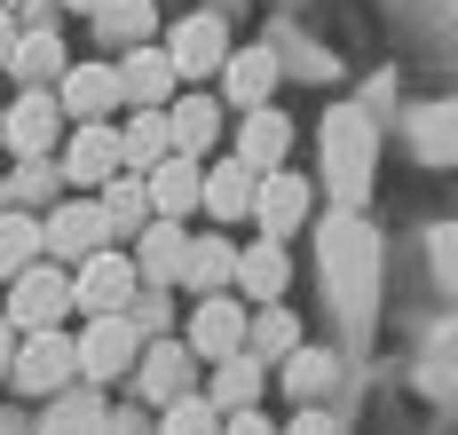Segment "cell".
Wrapping results in <instances>:
<instances>
[{
    "label": "cell",
    "mask_w": 458,
    "mask_h": 435,
    "mask_svg": "<svg viewBox=\"0 0 458 435\" xmlns=\"http://www.w3.org/2000/svg\"><path fill=\"white\" fill-rule=\"evenodd\" d=\"M174 80H182V72H174V55L150 48V40L119 55V103H127V111H166Z\"/></svg>",
    "instance_id": "10"
},
{
    "label": "cell",
    "mask_w": 458,
    "mask_h": 435,
    "mask_svg": "<svg viewBox=\"0 0 458 435\" xmlns=\"http://www.w3.org/2000/svg\"><path fill=\"white\" fill-rule=\"evenodd\" d=\"M135 388H142V404H174V396H190V388H198V348L150 333V348L135 356Z\"/></svg>",
    "instance_id": "7"
},
{
    "label": "cell",
    "mask_w": 458,
    "mask_h": 435,
    "mask_svg": "<svg viewBox=\"0 0 458 435\" xmlns=\"http://www.w3.org/2000/svg\"><path fill=\"white\" fill-rule=\"evenodd\" d=\"M237 286H245V301H284V286H293V253H284V238H261L237 253Z\"/></svg>",
    "instance_id": "21"
},
{
    "label": "cell",
    "mask_w": 458,
    "mask_h": 435,
    "mask_svg": "<svg viewBox=\"0 0 458 435\" xmlns=\"http://www.w3.org/2000/svg\"><path fill=\"white\" fill-rule=\"evenodd\" d=\"M340 380V356L332 348H293L284 356V388H293V404H324V388Z\"/></svg>",
    "instance_id": "30"
},
{
    "label": "cell",
    "mask_w": 458,
    "mask_h": 435,
    "mask_svg": "<svg viewBox=\"0 0 458 435\" xmlns=\"http://www.w3.org/2000/svg\"><path fill=\"white\" fill-rule=\"evenodd\" d=\"M64 309H72V277H64V269L32 261V269L8 277V325H16V333H40V325H55Z\"/></svg>",
    "instance_id": "6"
},
{
    "label": "cell",
    "mask_w": 458,
    "mask_h": 435,
    "mask_svg": "<svg viewBox=\"0 0 458 435\" xmlns=\"http://www.w3.org/2000/svg\"><path fill=\"white\" fill-rule=\"evenodd\" d=\"M324 286H332V309H348V325H371V301H379V238L364 230L356 206H340L324 222Z\"/></svg>",
    "instance_id": "1"
},
{
    "label": "cell",
    "mask_w": 458,
    "mask_h": 435,
    "mask_svg": "<svg viewBox=\"0 0 458 435\" xmlns=\"http://www.w3.org/2000/svg\"><path fill=\"white\" fill-rule=\"evenodd\" d=\"M166 127H174V150L206 158V150H214V127H222V111H214V96H182L174 111H166Z\"/></svg>",
    "instance_id": "32"
},
{
    "label": "cell",
    "mask_w": 458,
    "mask_h": 435,
    "mask_svg": "<svg viewBox=\"0 0 458 435\" xmlns=\"http://www.w3.org/2000/svg\"><path fill=\"white\" fill-rule=\"evenodd\" d=\"M0 435H24V412H0Z\"/></svg>",
    "instance_id": "41"
},
{
    "label": "cell",
    "mask_w": 458,
    "mask_h": 435,
    "mask_svg": "<svg viewBox=\"0 0 458 435\" xmlns=\"http://www.w3.org/2000/svg\"><path fill=\"white\" fill-rule=\"evenodd\" d=\"M119 166H127V158H119V127H111V119H80V135H72V150H64V183L103 191Z\"/></svg>",
    "instance_id": "11"
},
{
    "label": "cell",
    "mask_w": 458,
    "mask_h": 435,
    "mask_svg": "<svg viewBox=\"0 0 458 435\" xmlns=\"http://www.w3.org/2000/svg\"><path fill=\"white\" fill-rule=\"evenodd\" d=\"M182 253H190V230H182V214H150V222L135 230V269L150 277V286L182 277Z\"/></svg>",
    "instance_id": "16"
},
{
    "label": "cell",
    "mask_w": 458,
    "mask_h": 435,
    "mask_svg": "<svg viewBox=\"0 0 458 435\" xmlns=\"http://www.w3.org/2000/svg\"><path fill=\"white\" fill-rule=\"evenodd\" d=\"M253 222H261V238H293V230L309 222V183L284 175V166H269V175L253 183Z\"/></svg>",
    "instance_id": "12"
},
{
    "label": "cell",
    "mask_w": 458,
    "mask_h": 435,
    "mask_svg": "<svg viewBox=\"0 0 458 435\" xmlns=\"http://www.w3.org/2000/svg\"><path fill=\"white\" fill-rule=\"evenodd\" d=\"M371 158H379V135H371L364 111H356V103L324 111V175H332V198H340V206H364Z\"/></svg>",
    "instance_id": "2"
},
{
    "label": "cell",
    "mask_w": 458,
    "mask_h": 435,
    "mask_svg": "<svg viewBox=\"0 0 458 435\" xmlns=\"http://www.w3.org/2000/svg\"><path fill=\"white\" fill-rule=\"evenodd\" d=\"M158 435H222V412H214V396H174V404H158Z\"/></svg>",
    "instance_id": "34"
},
{
    "label": "cell",
    "mask_w": 458,
    "mask_h": 435,
    "mask_svg": "<svg viewBox=\"0 0 458 435\" xmlns=\"http://www.w3.org/2000/svg\"><path fill=\"white\" fill-rule=\"evenodd\" d=\"M95 420H103V396H95V380H64L55 396H47L40 435H95Z\"/></svg>",
    "instance_id": "24"
},
{
    "label": "cell",
    "mask_w": 458,
    "mask_h": 435,
    "mask_svg": "<svg viewBox=\"0 0 458 435\" xmlns=\"http://www.w3.org/2000/svg\"><path fill=\"white\" fill-rule=\"evenodd\" d=\"M245 348H253L261 364H284V356L301 348V317H293V309H276V301H261V309L245 317Z\"/></svg>",
    "instance_id": "25"
},
{
    "label": "cell",
    "mask_w": 458,
    "mask_h": 435,
    "mask_svg": "<svg viewBox=\"0 0 458 435\" xmlns=\"http://www.w3.org/2000/svg\"><path fill=\"white\" fill-rule=\"evenodd\" d=\"M8 380L24 388V396H55L64 380H80V348L40 325V333H16V364H8Z\"/></svg>",
    "instance_id": "4"
},
{
    "label": "cell",
    "mask_w": 458,
    "mask_h": 435,
    "mask_svg": "<svg viewBox=\"0 0 458 435\" xmlns=\"http://www.w3.org/2000/svg\"><path fill=\"white\" fill-rule=\"evenodd\" d=\"M166 55H174L182 80H214L222 55H229V24L214 16V8H198V16H182V24L166 32Z\"/></svg>",
    "instance_id": "9"
},
{
    "label": "cell",
    "mask_w": 458,
    "mask_h": 435,
    "mask_svg": "<svg viewBox=\"0 0 458 435\" xmlns=\"http://www.w3.org/2000/svg\"><path fill=\"white\" fill-rule=\"evenodd\" d=\"M95 40L103 48H142L150 40V0H103L95 8Z\"/></svg>",
    "instance_id": "31"
},
{
    "label": "cell",
    "mask_w": 458,
    "mask_h": 435,
    "mask_svg": "<svg viewBox=\"0 0 458 435\" xmlns=\"http://www.w3.org/2000/svg\"><path fill=\"white\" fill-rule=\"evenodd\" d=\"M40 238H47V253H64V261H88L95 245H111L103 198H64V206H47V214H40Z\"/></svg>",
    "instance_id": "8"
},
{
    "label": "cell",
    "mask_w": 458,
    "mask_h": 435,
    "mask_svg": "<svg viewBox=\"0 0 458 435\" xmlns=\"http://www.w3.org/2000/svg\"><path fill=\"white\" fill-rule=\"evenodd\" d=\"M55 183H64V166H55L47 150H32V158H16V175H8V198H16V206H32V198H55Z\"/></svg>",
    "instance_id": "35"
},
{
    "label": "cell",
    "mask_w": 458,
    "mask_h": 435,
    "mask_svg": "<svg viewBox=\"0 0 458 435\" xmlns=\"http://www.w3.org/2000/svg\"><path fill=\"white\" fill-rule=\"evenodd\" d=\"M411 150L427 166H458V103H427L411 119Z\"/></svg>",
    "instance_id": "28"
},
{
    "label": "cell",
    "mask_w": 458,
    "mask_h": 435,
    "mask_svg": "<svg viewBox=\"0 0 458 435\" xmlns=\"http://www.w3.org/2000/svg\"><path fill=\"white\" fill-rule=\"evenodd\" d=\"M64 8H103V0H64Z\"/></svg>",
    "instance_id": "42"
},
{
    "label": "cell",
    "mask_w": 458,
    "mask_h": 435,
    "mask_svg": "<svg viewBox=\"0 0 458 435\" xmlns=\"http://www.w3.org/2000/svg\"><path fill=\"white\" fill-rule=\"evenodd\" d=\"M8 48H16V16L0 8V64H8Z\"/></svg>",
    "instance_id": "40"
},
{
    "label": "cell",
    "mask_w": 458,
    "mask_h": 435,
    "mask_svg": "<svg viewBox=\"0 0 458 435\" xmlns=\"http://www.w3.org/2000/svg\"><path fill=\"white\" fill-rule=\"evenodd\" d=\"M142 183H150V214H190V206H198V183H206V166H198L190 150H166Z\"/></svg>",
    "instance_id": "19"
},
{
    "label": "cell",
    "mask_w": 458,
    "mask_h": 435,
    "mask_svg": "<svg viewBox=\"0 0 458 435\" xmlns=\"http://www.w3.org/2000/svg\"><path fill=\"white\" fill-rule=\"evenodd\" d=\"M166 150H174V127H166V111H135V119L119 127V158H127L135 175H150Z\"/></svg>",
    "instance_id": "27"
},
{
    "label": "cell",
    "mask_w": 458,
    "mask_h": 435,
    "mask_svg": "<svg viewBox=\"0 0 458 435\" xmlns=\"http://www.w3.org/2000/svg\"><path fill=\"white\" fill-rule=\"evenodd\" d=\"M80 348V380H119V372H135V356H142V333H135V317L127 309H103V317H88V333L72 340Z\"/></svg>",
    "instance_id": "3"
},
{
    "label": "cell",
    "mask_w": 458,
    "mask_h": 435,
    "mask_svg": "<svg viewBox=\"0 0 458 435\" xmlns=\"http://www.w3.org/2000/svg\"><path fill=\"white\" fill-rule=\"evenodd\" d=\"M142 293V269L127 261V253H111V245H95L88 261L72 269V309H88V317H103V309H127Z\"/></svg>",
    "instance_id": "5"
},
{
    "label": "cell",
    "mask_w": 458,
    "mask_h": 435,
    "mask_svg": "<svg viewBox=\"0 0 458 435\" xmlns=\"http://www.w3.org/2000/svg\"><path fill=\"white\" fill-rule=\"evenodd\" d=\"M261 380H269V364L253 356V348H237V356H214V412H245L253 396H261Z\"/></svg>",
    "instance_id": "22"
},
{
    "label": "cell",
    "mask_w": 458,
    "mask_h": 435,
    "mask_svg": "<svg viewBox=\"0 0 458 435\" xmlns=\"http://www.w3.org/2000/svg\"><path fill=\"white\" fill-rule=\"evenodd\" d=\"M222 435H276V428L253 412V404H245V412H222Z\"/></svg>",
    "instance_id": "38"
},
{
    "label": "cell",
    "mask_w": 458,
    "mask_h": 435,
    "mask_svg": "<svg viewBox=\"0 0 458 435\" xmlns=\"http://www.w3.org/2000/svg\"><path fill=\"white\" fill-rule=\"evenodd\" d=\"M95 198H103V222H111V238H135L142 222H150V183H142L135 166H119V175H111Z\"/></svg>",
    "instance_id": "23"
},
{
    "label": "cell",
    "mask_w": 458,
    "mask_h": 435,
    "mask_svg": "<svg viewBox=\"0 0 458 435\" xmlns=\"http://www.w3.org/2000/svg\"><path fill=\"white\" fill-rule=\"evenodd\" d=\"M0 206H8V183H0Z\"/></svg>",
    "instance_id": "43"
},
{
    "label": "cell",
    "mask_w": 458,
    "mask_h": 435,
    "mask_svg": "<svg viewBox=\"0 0 458 435\" xmlns=\"http://www.w3.org/2000/svg\"><path fill=\"white\" fill-rule=\"evenodd\" d=\"M284 435H340V420H332L324 404H301V420H293Z\"/></svg>",
    "instance_id": "37"
},
{
    "label": "cell",
    "mask_w": 458,
    "mask_h": 435,
    "mask_svg": "<svg viewBox=\"0 0 458 435\" xmlns=\"http://www.w3.org/2000/svg\"><path fill=\"white\" fill-rule=\"evenodd\" d=\"M284 150H293V119H284L276 103H253L245 127H237V158H245L253 175H269V166H284Z\"/></svg>",
    "instance_id": "17"
},
{
    "label": "cell",
    "mask_w": 458,
    "mask_h": 435,
    "mask_svg": "<svg viewBox=\"0 0 458 435\" xmlns=\"http://www.w3.org/2000/svg\"><path fill=\"white\" fill-rule=\"evenodd\" d=\"M229 277H237V253H229L222 238H190V253H182V286H190V293H222Z\"/></svg>",
    "instance_id": "33"
},
{
    "label": "cell",
    "mask_w": 458,
    "mask_h": 435,
    "mask_svg": "<svg viewBox=\"0 0 458 435\" xmlns=\"http://www.w3.org/2000/svg\"><path fill=\"white\" fill-rule=\"evenodd\" d=\"M190 348H198V356H237V348H245V301L198 293V309H190Z\"/></svg>",
    "instance_id": "15"
},
{
    "label": "cell",
    "mask_w": 458,
    "mask_h": 435,
    "mask_svg": "<svg viewBox=\"0 0 458 435\" xmlns=\"http://www.w3.org/2000/svg\"><path fill=\"white\" fill-rule=\"evenodd\" d=\"M40 253H47V238H40V214H32V206H0V277L32 269Z\"/></svg>",
    "instance_id": "26"
},
{
    "label": "cell",
    "mask_w": 458,
    "mask_h": 435,
    "mask_svg": "<svg viewBox=\"0 0 458 435\" xmlns=\"http://www.w3.org/2000/svg\"><path fill=\"white\" fill-rule=\"evenodd\" d=\"M16 364V325H8V309H0V372Z\"/></svg>",
    "instance_id": "39"
},
{
    "label": "cell",
    "mask_w": 458,
    "mask_h": 435,
    "mask_svg": "<svg viewBox=\"0 0 458 435\" xmlns=\"http://www.w3.org/2000/svg\"><path fill=\"white\" fill-rule=\"evenodd\" d=\"M222 88L237 111H253V103L276 96V48H229L222 55Z\"/></svg>",
    "instance_id": "18"
},
{
    "label": "cell",
    "mask_w": 458,
    "mask_h": 435,
    "mask_svg": "<svg viewBox=\"0 0 458 435\" xmlns=\"http://www.w3.org/2000/svg\"><path fill=\"white\" fill-rule=\"evenodd\" d=\"M8 72H16L24 88H32V80H64V40H55V32H40V24H32V32H16Z\"/></svg>",
    "instance_id": "29"
},
{
    "label": "cell",
    "mask_w": 458,
    "mask_h": 435,
    "mask_svg": "<svg viewBox=\"0 0 458 435\" xmlns=\"http://www.w3.org/2000/svg\"><path fill=\"white\" fill-rule=\"evenodd\" d=\"M55 103H64L72 119H111V111H119V64H64Z\"/></svg>",
    "instance_id": "14"
},
{
    "label": "cell",
    "mask_w": 458,
    "mask_h": 435,
    "mask_svg": "<svg viewBox=\"0 0 458 435\" xmlns=\"http://www.w3.org/2000/svg\"><path fill=\"white\" fill-rule=\"evenodd\" d=\"M95 435H158V428H150V404H142V412H103Z\"/></svg>",
    "instance_id": "36"
},
{
    "label": "cell",
    "mask_w": 458,
    "mask_h": 435,
    "mask_svg": "<svg viewBox=\"0 0 458 435\" xmlns=\"http://www.w3.org/2000/svg\"><path fill=\"white\" fill-rule=\"evenodd\" d=\"M55 127H64V103H55V96H40V88H24V96L0 111V143L16 150V158L47 150V143H55Z\"/></svg>",
    "instance_id": "13"
},
{
    "label": "cell",
    "mask_w": 458,
    "mask_h": 435,
    "mask_svg": "<svg viewBox=\"0 0 458 435\" xmlns=\"http://www.w3.org/2000/svg\"><path fill=\"white\" fill-rule=\"evenodd\" d=\"M253 166L245 158H222V166H206V183H198V206L214 214V222H237V214H253Z\"/></svg>",
    "instance_id": "20"
}]
</instances>
